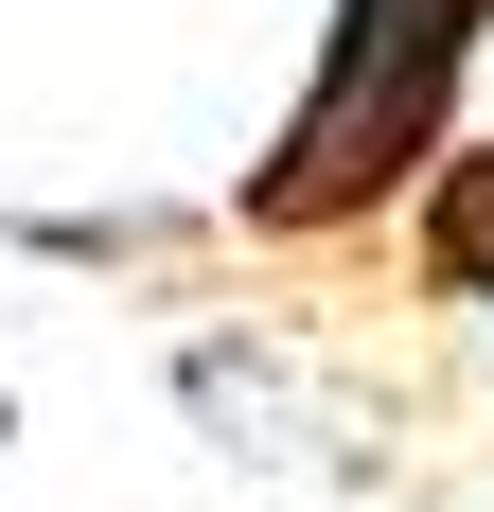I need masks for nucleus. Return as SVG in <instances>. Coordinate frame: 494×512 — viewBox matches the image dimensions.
<instances>
[{"mask_svg": "<svg viewBox=\"0 0 494 512\" xmlns=\"http://www.w3.org/2000/svg\"><path fill=\"white\" fill-rule=\"evenodd\" d=\"M477 53H494V0H318L300 106L265 124V159L230 177V230H247V248L389 230V212L459 159V89H477Z\"/></svg>", "mask_w": 494, "mask_h": 512, "instance_id": "1", "label": "nucleus"}, {"mask_svg": "<svg viewBox=\"0 0 494 512\" xmlns=\"http://www.w3.org/2000/svg\"><path fill=\"white\" fill-rule=\"evenodd\" d=\"M406 265H424V301H459L494 336V142H459L424 195H406Z\"/></svg>", "mask_w": 494, "mask_h": 512, "instance_id": "2", "label": "nucleus"}]
</instances>
